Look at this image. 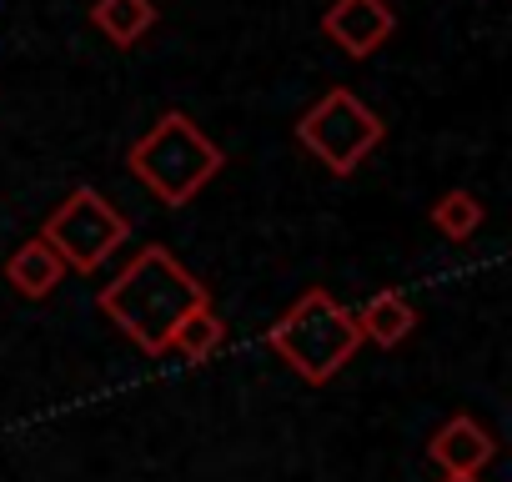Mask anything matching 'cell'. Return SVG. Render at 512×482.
<instances>
[{"label": "cell", "instance_id": "1", "mask_svg": "<svg viewBox=\"0 0 512 482\" xmlns=\"http://www.w3.org/2000/svg\"><path fill=\"white\" fill-rule=\"evenodd\" d=\"M206 287L161 247V241H151V247H141L101 292H96V307L101 317H111V327H121L146 357H161L176 337V327L206 307Z\"/></svg>", "mask_w": 512, "mask_h": 482}, {"label": "cell", "instance_id": "13", "mask_svg": "<svg viewBox=\"0 0 512 482\" xmlns=\"http://www.w3.org/2000/svg\"><path fill=\"white\" fill-rule=\"evenodd\" d=\"M442 482H482V472H442Z\"/></svg>", "mask_w": 512, "mask_h": 482}, {"label": "cell", "instance_id": "7", "mask_svg": "<svg viewBox=\"0 0 512 482\" xmlns=\"http://www.w3.org/2000/svg\"><path fill=\"white\" fill-rule=\"evenodd\" d=\"M427 457H432L442 472H482V467L497 457V437H492L477 417L457 412V417H447V422L432 432Z\"/></svg>", "mask_w": 512, "mask_h": 482}, {"label": "cell", "instance_id": "6", "mask_svg": "<svg viewBox=\"0 0 512 482\" xmlns=\"http://www.w3.org/2000/svg\"><path fill=\"white\" fill-rule=\"evenodd\" d=\"M322 36L342 56L367 61L397 36V16H392L387 0H332V6L322 11Z\"/></svg>", "mask_w": 512, "mask_h": 482}, {"label": "cell", "instance_id": "9", "mask_svg": "<svg viewBox=\"0 0 512 482\" xmlns=\"http://www.w3.org/2000/svg\"><path fill=\"white\" fill-rule=\"evenodd\" d=\"M352 317H357L362 342H377V347H397V342H407L417 332V307L407 302V292H392V287L372 292L367 307L352 312Z\"/></svg>", "mask_w": 512, "mask_h": 482}, {"label": "cell", "instance_id": "8", "mask_svg": "<svg viewBox=\"0 0 512 482\" xmlns=\"http://www.w3.org/2000/svg\"><path fill=\"white\" fill-rule=\"evenodd\" d=\"M6 282H11L26 302H46V297L66 282V262L46 247L41 236H31L26 247L11 252V262H6Z\"/></svg>", "mask_w": 512, "mask_h": 482}, {"label": "cell", "instance_id": "5", "mask_svg": "<svg viewBox=\"0 0 512 482\" xmlns=\"http://www.w3.org/2000/svg\"><path fill=\"white\" fill-rule=\"evenodd\" d=\"M382 136H387L382 116H377L362 96H352L347 86H332V91H327L312 111H302V121H297V146L312 151L332 176H352V171L382 146Z\"/></svg>", "mask_w": 512, "mask_h": 482}, {"label": "cell", "instance_id": "3", "mask_svg": "<svg viewBox=\"0 0 512 482\" xmlns=\"http://www.w3.org/2000/svg\"><path fill=\"white\" fill-rule=\"evenodd\" d=\"M267 347L312 387L332 382L362 347V332H357V317L327 292V287H312L302 292L272 327H267Z\"/></svg>", "mask_w": 512, "mask_h": 482}, {"label": "cell", "instance_id": "11", "mask_svg": "<svg viewBox=\"0 0 512 482\" xmlns=\"http://www.w3.org/2000/svg\"><path fill=\"white\" fill-rule=\"evenodd\" d=\"M221 347H226V322H221V317L211 312V302H206V307H196V312L176 327V337H171L166 352H176V357H186V362L196 367V362H211Z\"/></svg>", "mask_w": 512, "mask_h": 482}, {"label": "cell", "instance_id": "10", "mask_svg": "<svg viewBox=\"0 0 512 482\" xmlns=\"http://www.w3.org/2000/svg\"><path fill=\"white\" fill-rule=\"evenodd\" d=\"M91 26H96L111 46L131 51V46L156 26V6H151V0H96V6H91Z\"/></svg>", "mask_w": 512, "mask_h": 482}, {"label": "cell", "instance_id": "4", "mask_svg": "<svg viewBox=\"0 0 512 482\" xmlns=\"http://www.w3.org/2000/svg\"><path fill=\"white\" fill-rule=\"evenodd\" d=\"M41 241L71 267V272H101L111 252H121L131 241V216L116 211L96 186H71L61 206L46 216Z\"/></svg>", "mask_w": 512, "mask_h": 482}, {"label": "cell", "instance_id": "12", "mask_svg": "<svg viewBox=\"0 0 512 482\" xmlns=\"http://www.w3.org/2000/svg\"><path fill=\"white\" fill-rule=\"evenodd\" d=\"M482 201L472 196V191H462V186H452V191H442L437 201H432V226L447 236V241H472V231L482 226Z\"/></svg>", "mask_w": 512, "mask_h": 482}, {"label": "cell", "instance_id": "2", "mask_svg": "<svg viewBox=\"0 0 512 482\" xmlns=\"http://www.w3.org/2000/svg\"><path fill=\"white\" fill-rule=\"evenodd\" d=\"M226 156L221 146L186 116V111H166L151 121L146 136H136V146L126 151V171L161 201V206H186L196 201L216 176H221Z\"/></svg>", "mask_w": 512, "mask_h": 482}]
</instances>
